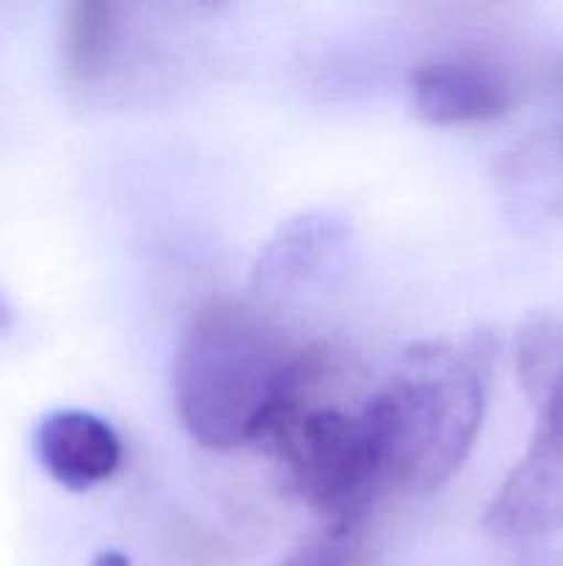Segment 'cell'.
<instances>
[{"mask_svg":"<svg viewBox=\"0 0 563 566\" xmlns=\"http://www.w3.org/2000/svg\"><path fill=\"white\" fill-rule=\"evenodd\" d=\"M92 566H130V558L119 551H103Z\"/></svg>","mask_w":563,"mask_h":566,"instance_id":"cell-12","label":"cell"},{"mask_svg":"<svg viewBox=\"0 0 563 566\" xmlns=\"http://www.w3.org/2000/svg\"><path fill=\"white\" fill-rule=\"evenodd\" d=\"M329 374V354L296 346L268 315L235 298L202 304L174 357V407L202 448L232 451L259 442L293 401L312 398Z\"/></svg>","mask_w":563,"mask_h":566,"instance_id":"cell-1","label":"cell"},{"mask_svg":"<svg viewBox=\"0 0 563 566\" xmlns=\"http://www.w3.org/2000/svg\"><path fill=\"white\" fill-rule=\"evenodd\" d=\"M121 6L103 0H75L66 6L61 33V64L66 81L92 86L105 75L119 39Z\"/></svg>","mask_w":563,"mask_h":566,"instance_id":"cell-7","label":"cell"},{"mask_svg":"<svg viewBox=\"0 0 563 566\" xmlns=\"http://www.w3.org/2000/svg\"><path fill=\"white\" fill-rule=\"evenodd\" d=\"M9 324H11V307H9V302L0 296V332L9 329Z\"/></svg>","mask_w":563,"mask_h":566,"instance_id":"cell-13","label":"cell"},{"mask_svg":"<svg viewBox=\"0 0 563 566\" xmlns=\"http://www.w3.org/2000/svg\"><path fill=\"white\" fill-rule=\"evenodd\" d=\"M33 448L44 473L72 492L103 484L121 464L119 434L108 420L83 409H59L42 418Z\"/></svg>","mask_w":563,"mask_h":566,"instance_id":"cell-5","label":"cell"},{"mask_svg":"<svg viewBox=\"0 0 563 566\" xmlns=\"http://www.w3.org/2000/svg\"><path fill=\"white\" fill-rule=\"evenodd\" d=\"M362 528H323L279 566H353Z\"/></svg>","mask_w":563,"mask_h":566,"instance_id":"cell-10","label":"cell"},{"mask_svg":"<svg viewBox=\"0 0 563 566\" xmlns=\"http://www.w3.org/2000/svg\"><path fill=\"white\" fill-rule=\"evenodd\" d=\"M257 446L279 459L287 484L323 517V528H362L386 492L364 407L346 412L301 398L270 420Z\"/></svg>","mask_w":563,"mask_h":566,"instance_id":"cell-3","label":"cell"},{"mask_svg":"<svg viewBox=\"0 0 563 566\" xmlns=\"http://www.w3.org/2000/svg\"><path fill=\"white\" fill-rule=\"evenodd\" d=\"M517 376L528 401L539 403L563 379V318H533L517 332Z\"/></svg>","mask_w":563,"mask_h":566,"instance_id":"cell-8","label":"cell"},{"mask_svg":"<svg viewBox=\"0 0 563 566\" xmlns=\"http://www.w3.org/2000/svg\"><path fill=\"white\" fill-rule=\"evenodd\" d=\"M495 343H417L364 403L386 492H431L472 453L489 401Z\"/></svg>","mask_w":563,"mask_h":566,"instance_id":"cell-2","label":"cell"},{"mask_svg":"<svg viewBox=\"0 0 563 566\" xmlns=\"http://www.w3.org/2000/svg\"><path fill=\"white\" fill-rule=\"evenodd\" d=\"M522 556H528L533 564L563 566V514L557 517L555 528H552L539 545H533L528 553H522Z\"/></svg>","mask_w":563,"mask_h":566,"instance_id":"cell-11","label":"cell"},{"mask_svg":"<svg viewBox=\"0 0 563 566\" xmlns=\"http://www.w3.org/2000/svg\"><path fill=\"white\" fill-rule=\"evenodd\" d=\"M535 412L539 420L524 459L550 473L563 475V379L535 403Z\"/></svg>","mask_w":563,"mask_h":566,"instance_id":"cell-9","label":"cell"},{"mask_svg":"<svg viewBox=\"0 0 563 566\" xmlns=\"http://www.w3.org/2000/svg\"><path fill=\"white\" fill-rule=\"evenodd\" d=\"M408 94L414 114L436 127L484 125L513 105L508 77L478 59L425 61L408 77Z\"/></svg>","mask_w":563,"mask_h":566,"instance_id":"cell-4","label":"cell"},{"mask_svg":"<svg viewBox=\"0 0 563 566\" xmlns=\"http://www.w3.org/2000/svg\"><path fill=\"white\" fill-rule=\"evenodd\" d=\"M348 238L351 230L340 216L326 210L293 216L259 252L254 265V285L270 296L301 291L340 258Z\"/></svg>","mask_w":563,"mask_h":566,"instance_id":"cell-6","label":"cell"}]
</instances>
